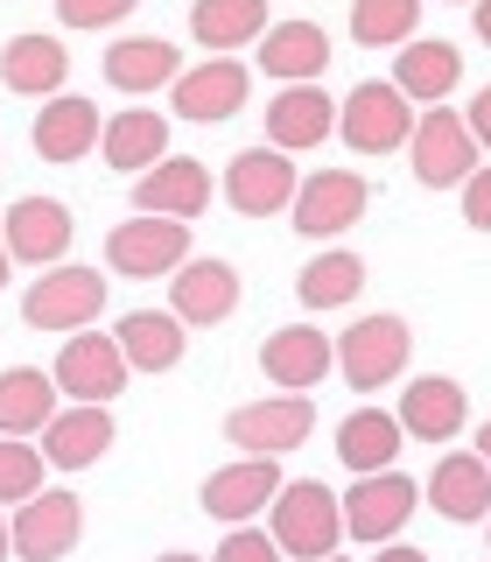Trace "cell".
<instances>
[{"mask_svg": "<svg viewBox=\"0 0 491 562\" xmlns=\"http://www.w3.org/2000/svg\"><path fill=\"white\" fill-rule=\"evenodd\" d=\"M421 29V0H351V43L358 49H400Z\"/></svg>", "mask_w": 491, "mask_h": 562, "instance_id": "cell-33", "label": "cell"}, {"mask_svg": "<svg viewBox=\"0 0 491 562\" xmlns=\"http://www.w3.org/2000/svg\"><path fill=\"white\" fill-rule=\"evenodd\" d=\"M400 436H421V443H449L456 429L470 422V394L443 373H421L408 380V394H400Z\"/></svg>", "mask_w": 491, "mask_h": 562, "instance_id": "cell-19", "label": "cell"}, {"mask_svg": "<svg viewBox=\"0 0 491 562\" xmlns=\"http://www.w3.org/2000/svg\"><path fill=\"white\" fill-rule=\"evenodd\" d=\"M99 148H105V162H113V169H155V162H162V148H169V120L148 113V105L113 113V120H105V134H99Z\"/></svg>", "mask_w": 491, "mask_h": 562, "instance_id": "cell-32", "label": "cell"}, {"mask_svg": "<svg viewBox=\"0 0 491 562\" xmlns=\"http://www.w3.org/2000/svg\"><path fill=\"white\" fill-rule=\"evenodd\" d=\"M8 233H0V246H8V260H28V268H57V260L70 254V211L57 198H22V204H8Z\"/></svg>", "mask_w": 491, "mask_h": 562, "instance_id": "cell-15", "label": "cell"}, {"mask_svg": "<svg viewBox=\"0 0 491 562\" xmlns=\"http://www.w3.org/2000/svg\"><path fill=\"white\" fill-rule=\"evenodd\" d=\"M456 78H464L456 43H435V35L400 43V78H393V92L408 99V105H443V99L456 92Z\"/></svg>", "mask_w": 491, "mask_h": 562, "instance_id": "cell-25", "label": "cell"}, {"mask_svg": "<svg viewBox=\"0 0 491 562\" xmlns=\"http://www.w3.org/2000/svg\"><path fill=\"white\" fill-rule=\"evenodd\" d=\"M49 380L64 386V394L78 401H99V408H113L119 394H127V359H119V338L113 330H70L57 366H49Z\"/></svg>", "mask_w": 491, "mask_h": 562, "instance_id": "cell-7", "label": "cell"}, {"mask_svg": "<svg viewBox=\"0 0 491 562\" xmlns=\"http://www.w3.org/2000/svg\"><path fill=\"white\" fill-rule=\"evenodd\" d=\"M295 190H302V176H295V162L281 148H246V155H232V169H225V198H232V211H246V218L288 211Z\"/></svg>", "mask_w": 491, "mask_h": 562, "instance_id": "cell-12", "label": "cell"}, {"mask_svg": "<svg viewBox=\"0 0 491 562\" xmlns=\"http://www.w3.org/2000/svg\"><path fill=\"white\" fill-rule=\"evenodd\" d=\"M119 359H127V373H169L175 359H183V324H175L169 310H127L119 316Z\"/></svg>", "mask_w": 491, "mask_h": 562, "instance_id": "cell-27", "label": "cell"}, {"mask_svg": "<svg viewBox=\"0 0 491 562\" xmlns=\"http://www.w3.org/2000/svg\"><path fill=\"white\" fill-rule=\"evenodd\" d=\"M464 218L478 225V233H491V169L484 162L464 176Z\"/></svg>", "mask_w": 491, "mask_h": 562, "instance_id": "cell-38", "label": "cell"}, {"mask_svg": "<svg viewBox=\"0 0 491 562\" xmlns=\"http://www.w3.org/2000/svg\"><path fill=\"white\" fill-rule=\"evenodd\" d=\"M358 289H365V260L344 254V246H338V254H316L302 268V281H295V295H302L309 310H344Z\"/></svg>", "mask_w": 491, "mask_h": 562, "instance_id": "cell-34", "label": "cell"}, {"mask_svg": "<svg viewBox=\"0 0 491 562\" xmlns=\"http://www.w3.org/2000/svg\"><path fill=\"white\" fill-rule=\"evenodd\" d=\"M105 85L127 99L155 92V85H175V43H162V35H119L105 49Z\"/></svg>", "mask_w": 491, "mask_h": 562, "instance_id": "cell-29", "label": "cell"}, {"mask_svg": "<svg viewBox=\"0 0 491 562\" xmlns=\"http://www.w3.org/2000/svg\"><path fill=\"white\" fill-rule=\"evenodd\" d=\"M421 499H429L449 527L484 520V514H491V471H484V457H478V450L443 457V464L429 471V485H421Z\"/></svg>", "mask_w": 491, "mask_h": 562, "instance_id": "cell-20", "label": "cell"}, {"mask_svg": "<svg viewBox=\"0 0 491 562\" xmlns=\"http://www.w3.org/2000/svg\"><path fill=\"white\" fill-rule=\"evenodd\" d=\"M0 555H8V520H0Z\"/></svg>", "mask_w": 491, "mask_h": 562, "instance_id": "cell-45", "label": "cell"}, {"mask_svg": "<svg viewBox=\"0 0 491 562\" xmlns=\"http://www.w3.org/2000/svg\"><path fill=\"white\" fill-rule=\"evenodd\" d=\"M35 450H43V464H57V471H84V464H99V457L113 450V408H99V401L57 408Z\"/></svg>", "mask_w": 491, "mask_h": 562, "instance_id": "cell-18", "label": "cell"}, {"mask_svg": "<svg viewBox=\"0 0 491 562\" xmlns=\"http://www.w3.org/2000/svg\"><path fill=\"white\" fill-rule=\"evenodd\" d=\"M408 155H414V176L429 190H456L470 169H478V140H470V127H464V113H421L414 120V134H408Z\"/></svg>", "mask_w": 491, "mask_h": 562, "instance_id": "cell-10", "label": "cell"}, {"mask_svg": "<svg viewBox=\"0 0 491 562\" xmlns=\"http://www.w3.org/2000/svg\"><path fill=\"white\" fill-rule=\"evenodd\" d=\"M323 64H330V35L316 22H281V29L260 35V70L281 85H316Z\"/></svg>", "mask_w": 491, "mask_h": 562, "instance_id": "cell-26", "label": "cell"}, {"mask_svg": "<svg viewBox=\"0 0 491 562\" xmlns=\"http://www.w3.org/2000/svg\"><path fill=\"white\" fill-rule=\"evenodd\" d=\"M309 429H316V401L309 394H267V401H246V408L225 415V443H239L246 457L302 450Z\"/></svg>", "mask_w": 491, "mask_h": 562, "instance_id": "cell-6", "label": "cell"}, {"mask_svg": "<svg viewBox=\"0 0 491 562\" xmlns=\"http://www.w3.org/2000/svg\"><path fill=\"white\" fill-rule=\"evenodd\" d=\"M175 324H225L239 310V268L232 260H183L175 268Z\"/></svg>", "mask_w": 491, "mask_h": 562, "instance_id": "cell-22", "label": "cell"}, {"mask_svg": "<svg viewBox=\"0 0 491 562\" xmlns=\"http://www.w3.org/2000/svg\"><path fill=\"white\" fill-rule=\"evenodd\" d=\"M338 506H344V535H351V541H379V549H386V541L408 527V514L421 506V485L393 464V471H373V479H358Z\"/></svg>", "mask_w": 491, "mask_h": 562, "instance_id": "cell-9", "label": "cell"}, {"mask_svg": "<svg viewBox=\"0 0 491 562\" xmlns=\"http://www.w3.org/2000/svg\"><path fill=\"white\" fill-rule=\"evenodd\" d=\"M267 29H274L267 22V0H197V8H190V35H197L204 49H218V57L260 43Z\"/></svg>", "mask_w": 491, "mask_h": 562, "instance_id": "cell-30", "label": "cell"}, {"mask_svg": "<svg viewBox=\"0 0 491 562\" xmlns=\"http://www.w3.org/2000/svg\"><path fill=\"white\" fill-rule=\"evenodd\" d=\"M70 78V49L57 35H14L8 49H0V85L22 99H57Z\"/></svg>", "mask_w": 491, "mask_h": 562, "instance_id": "cell-23", "label": "cell"}, {"mask_svg": "<svg viewBox=\"0 0 491 562\" xmlns=\"http://www.w3.org/2000/svg\"><path fill=\"white\" fill-rule=\"evenodd\" d=\"M0 289H8V246H0Z\"/></svg>", "mask_w": 491, "mask_h": 562, "instance_id": "cell-44", "label": "cell"}, {"mask_svg": "<svg viewBox=\"0 0 491 562\" xmlns=\"http://www.w3.org/2000/svg\"><path fill=\"white\" fill-rule=\"evenodd\" d=\"M210 562H281L274 549V535H253V527H225V541H218V555Z\"/></svg>", "mask_w": 491, "mask_h": 562, "instance_id": "cell-37", "label": "cell"}, {"mask_svg": "<svg viewBox=\"0 0 491 562\" xmlns=\"http://www.w3.org/2000/svg\"><path fill=\"white\" fill-rule=\"evenodd\" d=\"M478 8V43H491V0H470Z\"/></svg>", "mask_w": 491, "mask_h": 562, "instance_id": "cell-41", "label": "cell"}, {"mask_svg": "<svg viewBox=\"0 0 491 562\" xmlns=\"http://www.w3.org/2000/svg\"><path fill=\"white\" fill-rule=\"evenodd\" d=\"M373 562H429V555H421V549H408V541H400V549H393V541H386V549H379Z\"/></svg>", "mask_w": 491, "mask_h": 562, "instance_id": "cell-40", "label": "cell"}, {"mask_svg": "<svg viewBox=\"0 0 491 562\" xmlns=\"http://www.w3.org/2000/svg\"><path fill=\"white\" fill-rule=\"evenodd\" d=\"M190 260V225L183 218H127L105 233V268L119 281H162Z\"/></svg>", "mask_w": 491, "mask_h": 562, "instance_id": "cell-3", "label": "cell"}, {"mask_svg": "<svg viewBox=\"0 0 491 562\" xmlns=\"http://www.w3.org/2000/svg\"><path fill=\"white\" fill-rule=\"evenodd\" d=\"M210 169L204 162H190V155H175V162H155V169H140L134 176V211L140 218H204V204H210Z\"/></svg>", "mask_w": 491, "mask_h": 562, "instance_id": "cell-13", "label": "cell"}, {"mask_svg": "<svg viewBox=\"0 0 491 562\" xmlns=\"http://www.w3.org/2000/svg\"><path fill=\"white\" fill-rule=\"evenodd\" d=\"M338 457L344 471H358V479H373V471H393L400 464V422L386 408H358L338 422Z\"/></svg>", "mask_w": 491, "mask_h": 562, "instance_id": "cell-31", "label": "cell"}, {"mask_svg": "<svg viewBox=\"0 0 491 562\" xmlns=\"http://www.w3.org/2000/svg\"><path fill=\"white\" fill-rule=\"evenodd\" d=\"M239 105H246V64L239 57H210V64H197V70L175 78V113L197 120V127L239 113Z\"/></svg>", "mask_w": 491, "mask_h": 562, "instance_id": "cell-24", "label": "cell"}, {"mask_svg": "<svg viewBox=\"0 0 491 562\" xmlns=\"http://www.w3.org/2000/svg\"><path fill=\"white\" fill-rule=\"evenodd\" d=\"M365 204H373V190H365V176L358 169H316L302 190H295V233H309V239H338L344 225H358L365 218Z\"/></svg>", "mask_w": 491, "mask_h": 562, "instance_id": "cell-11", "label": "cell"}, {"mask_svg": "<svg viewBox=\"0 0 491 562\" xmlns=\"http://www.w3.org/2000/svg\"><path fill=\"white\" fill-rule=\"evenodd\" d=\"M155 562H204V555H190V549H175V555H155Z\"/></svg>", "mask_w": 491, "mask_h": 562, "instance_id": "cell-43", "label": "cell"}, {"mask_svg": "<svg viewBox=\"0 0 491 562\" xmlns=\"http://www.w3.org/2000/svg\"><path fill=\"white\" fill-rule=\"evenodd\" d=\"M43 450L22 443V436H0V506H28L43 492Z\"/></svg>", "mask_w": 491, "mask_h": 562, "instance_id": "cell-35", "label": "cell"}, {"mask_svg": "<svg viewBox=\"0 0 491 562\" xmlns=\"http://www.w3.org/2000/svg\"><path fill=\"white\" fill-rule=\"evenodd\" d=\"M105 310V274L99 268H43V281H28L22 295V316L35 330H92V316Z\"/></svg>", "mask_w": 491, "mask_h": 562, "instance_id": "cell-5", "label": "cell"}, {"mask_svg": "<svg viewBox=\"0 0 491 562\" xmlns=\"http://www.w3.org/2000/svg\"><path fill=\"white\" fill-rule=\"evenodd\" d=\"M134 8L140 0H57L64 29H113V22H127Z\"/></svg>", "mask_w": 491, "mask_h": 562, "instance_id": "cell-36", "label": "cell"}, {"mask_svg": "<svg viewBox=\"0 0 491 562\" xmlns=\"http://www.w3.org/2000/svg\"><path fill=\"white\" fill-rule=\"evenodd\" d=\"M408 359H414V330H408V316H358V324L344 330V345H338V366H344V380L358 386V394H379V386H393L400 373H408Z\"/></svg>", "mask_w": 491, "mask_h": 562, "instance_id": "cell-2", "label": "cell"}, {"mask_svg": "<svg viewBox=\"0 0 491 562\" xmlns=\"http://www.w3.org/2000/svg\"><path fill=\"white\" fill-rule=\"evenodd\" d=\"M338 127H344V148L351 155H393V148H408L414 113H408V99H400L386 78H365V85H351V92H344Z\"/></svg>", "mask_w": 491, "mask_h": 562, "instance_id": "cell-4", "label": "cell"}, {"mask_svg": "<svg viewBox=\"0 0 491 562\" xmlns=\"http://www.w3.org/2000/svg\"><path fill=\"white\" fill-rule=\"evenodd\" d=\"M78 535H84V499L64 492V485H43L8 527V541H14L22 562H64L70 549H78Z\"/></svg>", "mask_w": 491, "mask_h": 562, "instance_id": "cell-8", "label": "cell"}, {"mask_svg": "<svg viewBox=\"0 0 491 562\" xmlns=\"http://www.w3.org/2000/svg\"><path fill=\"white\" fill-rule=\"evenodd\" d=\"M484 527H491V514H484Z\"/></svg>", "mask_w": 491, "mask_h": 562, "instance_id": "cell-47", "label": "cell"}, {"mask_svg": "<svg viewBox=\"0 0 491 562\" xmlns=\"http://www.w3.org/2000/svg\"><path fill=\"white\" fill-rule=\"evenodd\" d=\"M274 549L288 555V562H323V555H338V541H344V506H338V492L330 485H316V479H295V485H281L274 492Z\"/></svg>", "mask_w": 491, "mask_h": 562, "instance_id": "cell-1", "label": "cell"}, {"mask_svg": "<svg viewBox=\"0 0 491 562\" xmlns=\"http://www.w3.org/2000/svg\"><path fill=\"white\" fill-rule=\"evenodd\" d=\"M274 492H281V464H274V457H239V464L210 471L197 499H204V514H210V520L246 527V520L260 514V506H274Z\"/></svg>", "mask_w": 491, "mask_h": 562, "instance_id": "cell-14", "label": "cell"}, {"mask_svg": "<svg viewBox=\"0 0 491 562\" xmlns=\"http://www.w3.org/2000/svg\"><path fill=\"white\" fill-rule=\"evenodd\" d=\"M323 562H344V555H323Z\"/></svg>", "mask_w": 491, "mask_h": 562, "instance_id": "cell-46", "label": "cell"}, {"mask_svg": "<svg viewBox=\"0 0 491 562\" xmlns=\"http://www.w3.org/2000/svg\"><path fill=\"white\" fill-rule=\"evenodd\" d=\"M478 457H484V471H491V422H478Z\"/></svg>", "mask_w": 491, "mask_h": 562, "instance_id": "cell-42", "label": "cell"}, {"mask_svg": "<svg viewBox=\"0 0 491 562\" xmlns=\"http://www.w3.org/2000/svg\"><path fill=\"white\" fill-rule=\"evenodd\" d=\"M49 415H57V380L43 366H8L0 373V436H43Z\"/></svg>", "mask_w": 491, "mask_h": 562, "instance_id": "cell-28", "label": "cell"}, {"mask_svg": "<svg viewBox=\"0 0 491 562\" xmlns=\"http://www.w3.org/2000/svg\"><path fill=\"white\" fill-rule=\"evenodd\" d=\"M449 8H456V0H449Z\"/></svg>", "mask_w": 491, "mask_h": 562, "instance_id": "cell-48", "label": "cell"}, {"mask_svg": "<svg viewBox=\"0 0 491 562\" xmlns=\"http://www.w3.org/2000/svg\"><path fill=\"white\" fill-rule=\"evenodd\" d=\"M330 134H338V99L316 92V85H281V99L267 105V148L302 155V148H323Z\"/></svg>", "mask_w": 491, "mask_h": 562, "instance_id": "cell-17", "label": "cell"}, {"mask_svg": "<svg viewBox=\"0 0 491 562\" xmlns=\"http://www.w3.org/2000/svg\"><path fill=\"white\" fill-rule=\"evenodd\" d=\"M330 366H338V345H330L316 324H281L274 338L260 345V373H267L281 394H309Z\"/></svg>", "mask_w": 491, "mask_h": 562, "instance_id": "cell-16", "label": "cell"}, {"mask_svg": "<svg viewBox=\"0 0 491 562\" xmlns=\"http://www.w3.org/2000/svg\"><path fill=\"white\" fill-rule=\"evenodd\" d=\"M464 127H470V140H478V148H491V85L478 99H470V113H464Z\"/></svg>", "mask_w": 491, "mask_h": 562, "instance_id": "cell-39", "label": "cell"}, {"mask_svg": "<svg viewBox=\"0 0 491 562\" xmlns=\"http://www.w3.org/2000/svg\"><path fill=\"white\" fill-rule=\"evenodd\" d=\"M99 134H105L99 105L78 99V92L43 99V113H35V155H43V162H84V155L99 148Z\"/></svg>", "mask_w": 491, "mask_h": 562, "instance_id": "cell-21", "label": "cell"}]
</instances>
